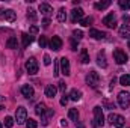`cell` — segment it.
<instances>
[{
    "instance_id": "6da1fadb",
    "label": "cell",
    "mask_w": 130,
    "mask_h": 128,
    "mask_svg": "<svg viewBox=\"0 0 130 128\" xmlns=\"http://www.w3.org/2000/svg\"><path fill=\"white\" fill-rule=\"evenodd\" d=\"M104 125V116H103V109L100 105L94 107V122H92V127H103Z\"/></svg>"
},
{
    "instance_id": "7a4b0ae2",
    "label": "cell",
    "mask_w": 130,
    "mask_h": 128,
    "mask_svg": "<svg viewBox=\"0 0 130 128\" xmlns=\"http://www.w3.org/2000/svg\"><path fill=\"white\" fill-rule=\"evenodd\" d=\"M107 119H109V124L110 125H113V127H117V128H123L124 124H126V119L121 115H117V113H110Z\"/></svg>"
},
{
    "instance_id": "3957f363",
    "label": "cell",
    "mask_w": 130,
    "mask_h": 128,
    "mask_svg": "<svg viewBox=\"0 0 130 128\" xmlns=\"http://www.w3.org/2000/svg\"><path fill=\"white\" fill-rule=\"evenodd\" d=\"M15 121H17L18 125H23V124H26V121H27V110H26L23 105H20V107L17 109V112H15Z\"/></svg>"
},
{
    "instance_id": "277c9868",
    "label": "cell",
    "mask_w": 130,
    "mask_h": 128,
    "mask_svg": "<svg viewBox=\"0 0 130 128\" xmlns=\"http://www.w3.org/2000/svg\"><path fill=\"white\" fill-rule=\"evenodd\" d=\"M86 83L91 86V88H98V84H100V75H98V72L95 71H89L88 72V75H86Z\"/></svg>"
},
{
    "instance_id": "5b68a950",
    "label": "cell",
    "mask_w": 130,
    "mask_h": 128,
    "mask_svg": "<svg viewBox=\"0 0 130 128\" xmlns=\"http://www.w3.org/2000/svg\"><path fill=\"white\" fill-rule=\"evenodd\" d=\"M15 18H17V15L12 9H0V20L12 23V21H15Z\"/></svg>"
},
{
    "instance_id": "8992f818",
    "label": "cell",
    "mask_w": 130,
    "mask_h": 128,
    "mask_svg": "<svg viewBox=\"0 0 130 128\" xmlns=\"http://www.w3.org/2000/svg\"><path fill=\"white\" fill-rule=\"evenodd\" d=\"M118 104L121 109H127L130 105V92H120L118 94Z\"/></svg>"
},
{
    "instance_id": "52a82bcc",
    "label": "cell",
    "mask_w": 130,
    "mask_h": 128,
    "mask_svg": "<svg viewBox=\"0 0 130 128\" xmlns=\"http://www.w3.org/2000/svg\"><path fill=\"white\" fill-rule=\"evenodd\" d=\"M24 66H26V71H27L30 75H33V74H36V72H38V60H36L35 57L27 59Z\"/></svg>"
},
{
    "instance_id": "ba28073f",
    "label": "cell",
    "mask_w": 130,
    "mask_h": 128,
    "mask_svg": "<svg viewBox=\"0 0 130 128\" xmlns=\"http://www.w3.org/2000/svg\"><path fill=\"white\" fill-rule=\"evenodd\" d=\"M113 59H115V62H117L118 65H123V63H126V62L129 60L127 54H126L123 50H120V48H117V50L113 51Z\"/></svg>"
},
{
    "instance_id": "9c48e42d",
    "label": "cell",
    "mask_w": 130,
    "mask_h": 128,
    "mask_svg": "<svg viewBox=\"0 0 130 128\" xmlns=\"http://www.w3.org/2000/svg\"><path fill=\"white\" fill-rule=\"evenodd\" d=\"M103 24H106V26L110 27V29H115V27H117V17H115V14H113V12L107 14V15L103 18Z\"/></svg>"
},
{
    "instance_id": "30bf717a",
    "label": "cell",
    "mask_w": 130,
    "mask_h": 128,
    "mask_svg": "<svg viewBox=\"0 0 130 128\" xmlns=\"http://www.w3.org/2000/svg\"><path fill=\"white\" fill-rule=\"evenodd\" d=\"M59 65H61V69H62V74H64V75H70V74H71L70 60H68L67 57H61V59H59Z\"/></svg>"
},
{
    "instance_id": "8fae6325",
    "label": "cell",
    "mask_w": 130,
    "mask_h": 128,
    "mask_svg": "<svg viewBox=\"0 0 130 128\" xmlns=\"http://www.w3.org/2000/svg\"><path fill=\"white\" fill-rule=\"evenodd\" d=\"M83 18V9L82 8H74L71 11V21L76 23V21H80Z\"/></svg>"
},
{
    "instance_id": "7c38bea8",
    "label": "cell",
    "mask_w": 130,
    "mask_h": 128,
    "mask_svg": "<svg viewBox=\"0 0 130 128\" xmlns=\"http://www.w3.org/2000/svg\"><path fill=\"white\" fill-rule=\"evenodd\" d=\"M39 12L44 15V17H50L53 14V8L48 5V3H41L39 5Z\"/></svg>"
},
{
    "instance_id": "4fadbf2b",
    "label": "cell",
    "mask_w": 130,
    "mask_h": 128,
    "mask_svg": "<svg viewBox=\"0 0 130 128\" xmlns=\"http://www.w3.org/2000/svg\"><path fill=\"white\" fill-rule=\"evenodd\" d=\"M50 47L55 50V51H59L62 48V39L59 36H53L52 41H50Z\"/></svg>"
},
{
    "instance_id": "5bb4252c",
    "label": "cell",
    "mask_w": 130,
    "mask_h": 128,
    "mask_svg": "<svg viewBox=\"0 0 130 128\" xmlns=\"http://www.w3.org/2000/svg\"><path fill=\"white\" fill-rule=\"evenodd\" d=\"M21 94H23L24 98L30 99V98H33V88L30 84H24V86L21 88Z\"/></svg>"
},
{
    "instance_id": "9a60e30c",
    "label": "cell",
    "mask_w": 130,
    "mask_h": 128,
    "mask_svg": "<svg viewBox=\"0 0 130 128\" xmlns=\"http://www.w3.org/2000/svg\"><path fill=\"white\" fill-rule=\"evenodd\" d=\"M89 36H91V38H94V39H104L107 35H106L104 32L97 30V29H91V30H89Z\"/></svg>"
},
{
    "instance_id": "2e32d148",
    "label": "cell",
    "mask_w": 130,
    "mask_h": 128,
    "mask_svg": "<svg viewBox=\"0 0 130 128\" xmlns=\"http://www.w3.org/2000/svg\"><path fill=\"white\" fill-rule=\"evenodd\" d=\"M56 92H58V89H56L55 84H48L45 88V96H48V98H55L56 96Z\"/></svg>"
},
{
    "instance_id": "e0dca14e",
    "label": "cell",
    "mask_w": 130,
    "mask_h": 128,
    "mask_svg": "<svg viewBox=\"0 0 130 128\" xmlns=\"http://www.w3.org/2000/svg\"><path fill=\"white\" fill-rule=\"evenodd\" d=\"M97 63H98V66H101V68H106V66H107L106 57H104V51H100L97 54Z\"/></svg>"
},
{
    "instance_id": "ac0fdd59",
    "label": "cell",
    "mask_w": 130,
    "mask_h": 128,
    "mask_svg": "<svg viewBox=\"0 0 130 128\" xmlns=\"http://www.w3.org/2000/svg\"><path fill=\"white\" fill-rule=\"evenodd\" d=\"M110 0H104V2H97L94 6H95V9H98V11H103V9H106V8H109L110 6Z\"/></svg>"
},
{
    "instance_id": "d6986e66",
    "label": "cell",
    "mask_w": 130,
    "mask_h": 128,
    "mask_svg": "<svg viewBox=\"0 0 130 128\" xmlns=\"http://www.w3.org/2000/svg\"><path fill=\"white\" fill-rule=\"evenodd\" d=\"M53 116V110L52 109H48V110H45V113L41 116V119H42V125H47L48 124V119Z\"/></svg>"
},
{
    "instance_id": "ffe728a7",
    "label": "cell",
    "mask_w": 130,
    "mask_h": 128,
    "mask_svg": "<svg viewBox=\"0 0 130 128\" xmlns=\"http://www.w3.org/2000/svg\"><path fill=\"white\" fill-rule=\"evenodd\" d=\"M17 45H18V41H17V38H14V36H11V38L8 39V42H6V48H11V50L17 48Z\"/></svg>"
},
{
    "instance_id": "44dd1931",
    "label": "cell",
    "mask_w": 130,
    "mask_h": 128,
    "mask_svg": "<svg viewBox=\"0 0 130 128\" xmlns=\"http://www.w3.org/2000/svg\"><path fill=\"white\" fill-rule=\"evenodd\" d=\"M80 60H82V63H89V54H88L86 48H82V51H80Z\"/></svg>"
},
{
    "instance_id": "7402d4cb",
    "label": "cell",
    "mask_w": 130,
    "mask_h": 128,
    "mask_svg": "<svg viewBox=\"0 0 130 128\" xmlns=\"http://www.w3.org/2000/svg\"><path fill=\"white\" fill-rule=\"evenodd\" d=\"M45 104L44 102H39V104H36V107H35V113L36 115H39V116H42L44 113H45Z\"/></svg>"
},
{
    "instance_id": "603a6c76",
    "label": "cell",
    "mask_w": 130,
    "mask_h": 128,
    "mask_svg": "<svg viewBox=\"0 0 130 128\" xmlns=\"http://www.w3.org/2000/svg\"><path fill=\"white\" fill-rule=\"evenodd\" d=\"M21 39H23V47H24V48H26L27 45H30V42L33 41V38L30 35H27V33H23V35H21Z\"/></svg>"
},
{
    "instance_id": "cb8c5ba5",
    "label": "cell",
    "mask_w": 130,
    "mask_h": 128,
    "mask_svg": "<svg viewBox=\"0 0 130 128\" xmlns=\"http://www.w3.org/2000/svg\"><path fill=\"white\" fill-rule=\"evenodd\" d=\"M68 118L71 119V121H79V112H77V109H70V112H68Z\"/></svg>"
},
{
    "instance_id": "d4e9b609",
    "label": "cell",
    "mask_w": 130,
    "mask_h": 128,
    "mask_svg": "<svg viewBox=\"0 0 130 128\" xmlns=\"http://www.w3.org/2000/svg\"><path fill=\"white\" fill-rule=\"evenodd\" d=\"M127 35H130V26L129 24H123L121 29H120V36L121 38H126Z\"/></svg>"
},
{
    "instance_id": "484cf974",
    "label": "cell",
    "mask_w": 130,
    "mask_h": 128,
    "mask_svg": "<svg viewBox=\"0 0 130 128\" xmlns=\"http://www.w3.org/2000/svg\"><path fill=\"white\" fill-rule=\"evenodd\" d=\"M70 98H71L73 101H79V99L82 98V92H80V91H77V89H73V91H71V94H70Z\"/></svg>"
},
{
    "instance_id": "4316f807",
    "label": "cell",
    "mask_w": 130,
    "mask_h": 128,
    "mask_svg": "<svg viewBox=\"0 0 130 128\" xmlns=\"http://www.w3.org/2000/svg\"><path fill=\"white\" fill-rule=\"evenodd\" d=\"M120 84L121 86H130V75H127V74L121 75L120 77Z\"/></svg>"
},
{
    "instance_id": "83f0119b",
    "label": "cell",
    "mask_w": 130,
    "mask_h": 128,
    "mask_svg": "<svg viewBox=\"0 0 130 128\" xmlns=\"http://www.w3.org/2000/svg\"><path fill=\"white\" fill-rule=\"evenodd\" d=\"M65 20H67V12H65V8H61V9H59V12H58V21L64 23Z\"/></svg>"
},
{
    "instance_id": "f1b7e54d",
    "label": "cell",
    "mask_w": 130,
    "mask_h": 128,
    "mask_svg": "<svg viewBox=\"0 0 130 128\" xmlns=\"http://www.w3.org/2000/svg\"><path fill=\"white\" fill-rule=\"evenodd\" d=\"M91 23H92V17H85V18L80 20V24H82L83 27H89Z\"/></svg>"
},
{
    "instance_id": "f546056e",
    "label": "cell",
    "mask_w": 130,
    "mask_h": 128,
    "mask_svg": "<svg viewBox=\"0 0 130 128\" xmlns=\"http://www.w3.org/2000/svg\"><path fill=\"white\" fill-rule=\"evenodd\" d=\"M118 5H120V8H121V9H126V11L130 8V2H129V0H120V2H118Z\"/></svg>"
},
{
    "instance_id": "4dcf8cb0",
    "label": "cell",
    "mask_w": 130,
    "mask_h": 128,
    "mask_svg": "<svg viewBox=\"0 0 130 128\" xmlns=\"http://www.w3.org/2000/svg\"><path fill=\"white\" fill-rule=\"evenodd\" d=\"M26 127L27 128H36L38 127V122H36L35 119H27V121H26Z\"/></svg>"
},
{
    "instance_id": "1f68e13d",
    "label": "cell",
    "mask_w": 130,
    "mask_h": 128,
    "mask_svg": "<svg viewBox=\"0 0 130 128\" xmlns=\"http://www.w3.org/2000/svg\"><path fill=\"white\" fill-rule=\"evenodd\" d=\"M73 38H74L76 41H80V39L83 38V32H82V30H74V32H73Z\"/></svg>"
},
{
    "instance_id": "d6a6232c",
    "label": "cell",
    "mask_w": 130,
    "mask_h": 128,
    "mask_svg": "<svg viewBox=\"0 0 130 128\" xmlns=\"http://www.w3.org/2000/svg\"><path fill=\"white\" fill-rule=\"evenodd\" d=\"M12 125H14V119H12L11 116H6V118H5V127L11 128Z\"/></svg>"
},
{
    "instance_id": "836d02e7",
    "label": "cell",
    "mask_w": 130,
    "mask_h": 128,
    "mask_svg": "<svg viewBox=\"0 0 130 128\" xmlns=\"http://www.w3.org/2000/svg\"><path fill=\"white\" fill-rule=\"evenodd\" d=\"M27 18H30L32 21L36 20V14H35V11H33V9H29V11H27Z\"/></svg>"
},
{
    "instance_id": "e575fe53",
    "label": "cell",
    "mask_w": 130,
    "mask_h": 128,
    "mask_svg": "<svg viewBox=\"0 0 130 128\" xmlns=\"http://www.w3.org/2000/svg\"><path fill=\"white\" fill-rule=\"evenodd\" d=\"M55 77H58V74H59V59H56L55 60Z\"/></svg>"
},
{
    "instance_id": "d590c367",
    "label": "cell",
    "mask_w": 130,
    "mask_h": 128,
    "mask_svg": "<svg viewBox=\"0 0 130 128\" xmlns=\"http://www.w3.org/2000/svg\"><path fill=\"white\" fill-rule=\"evenodd\" d=\"M45 45H47V39H45L44 36H41V38H39V47H41V48H44Z\"/></svg>"
},
{
    "instance_id": "8d00e7d4",
    "label": "cell",
    "mask_w": 130,
    "mask_h": 128,
    "mask_svg": "<svg viewBox=\"0 0 130 128\" xmlns=\"http://www.w3.org/2000/svg\"><path fill=\"white\" fill-rule=\"evenodd\" d=\"M65 89H67V84H65V81H59V91L65 94Z\"/></svg>"
},
{
    "instance_id": "74e56055",
    "label": "cell",
    "mask_w": 130,
    "mask_h": 128,
    "mask_svg": "<svg viewBox=\"0 0 130 128\" xmlns=\"http://www.w3.org/2000/svg\"><path fill=\"white\" fill-rule=\"evenodd\" d=\"M50 63H52V59H50V56H48V54H44V65H47V66H48Z\"/></svg>"
},
{
    "instance_id": "f35d334b",
    "label": "cell",
    "mask_w": 130,
    "mask_h": 128,
    "mask_svg": "<svg viewBox=\"0 0 130 128\" xmlns=\"http://www.w3.org/2000/svg\"><path fill=\"white\" fill-rule=\"evenodd\" d=\"M71 50H77V41L74 39V38H71Z\"/></svg>"
},
{
    "instance_id": "ab89813d",
    "label": "cell",
    "mask_w": 130,
    "mask_h": 128,
    "mask_svg": "<svg viewBox=\"0 0 130 128\" xmlns=\"http://www.w3.org/2000/svg\"><path fill=\"white\" fill-rule=\"evenodd\" d=\"M67 102H68V96L65 95H62V98H61V105H67Z\"/></svg>"
},
{
    "instance_id": "60d3db41",
    "label": "cell",
    "mask_w": 130,
    "mask_h": 128,
    "mask_svg": "<svg viewBox=\"0 0 130 128\" xmlns=\"http://www.w3.org/2000/svg\"><path fill=\"white\" fill-rule=\"evenodd\" d=\"M38 30H39V29H38V26H32V27H30V35H36Z\"/></svg>"
},
{
    "instance_id": "b9f144b4",
    "label": "cell",
    "mask_w": 130,
    "mask_h": 128,
    "mask_svg": "<svg viewBox=\"0 0 130 128\" xmlns=\"http://www.w3.org/2000/svg\"><path fill=\"white\" fill-rule=\"evenodd\" d=\"M42 26H44V27H48V26H50V20H48V18H45V20L42 21Z\"/></svg>"
},
{
    "instance_id": "7bdbcfd3",
    "label": "cell",
    "mask_w": 130,
    "mask_h": 128,
    "mask_svg": "<svg viewBox=\"0 0 130 128\" xmlns=\"http://www.w3.org/2000/svg\"><path fill=\"white\" fill-rule=\"evenodd\" d=\"M104 105H106V107H107L109 110H110V109H115V105H112V104H110L109 101H104Z\"/></svg>"
},
{
    "instance_id": "ee69618b",
    "label": "cell",
    "mask_w": 130,
    "mask_h": 128,
    "mask_svg": "<svg viewBox=\"0 0 130 128\" xmlns=\"http://www.w3.org/2000/svg\"><path fill=\"white\" fill-rule=\"evenodd\" d=\"M123 21H124L126 24H127V23H129V21H130V17H129V15H127V14H126V15L123 17Z\"/></svg>"
},
{
    "instance_id": "f6af8a7d",
    "label": "cell",
    "mask_w": 130,
    "mask_h": 128,
    "mask_svg": "<svg viewBox=\"0 0 130 128\" xmlns=\"http://www.w3.org/2000/svg\"><path fill=\"white\" fill-rule=\"evenodd\" d=\"M61 125H62V127H67L68 124H67V121H65V119H61Z\"/></svg>"
},
{
    "instance_id": "bcb514c9",
    "label": "cell",
    "mask_w": 130,
    "mask_h": 128,
    "mask_svg": "<svg viewBox=\"0 0 130 128\" xmlns=\"http://www.w3.org/2000/svg\"><path fill=\"white\" fill-rule=\"evenodd\" d=\"M115 83H117V78H112V81H110V88H113Z\"/></svg>"
},
{
    "instance_id": "7dc6e473",
    "label": "cell",
    "mask_w": 130,
    "mask_h": 128,
    "mask_svg": "<svg viewBox=\"0 0 130 128\" xmlns=\"http://www.w3.org/2000/svg\"><path fill=\"white\" fill-rule=\"evenodd\" d=\"M3 101H5V98H3V96L0 95V104H2V102H3Z\"/></svg>"
},
{
    "instance_id": "c3c4849f",
    "label": "cell",
    "mask_w": 130,
    "mask_h": 128,
    "mask_svg": "<svg viewBox=\"0 0 130 128\" xmlns=\"http://www.w3.org/2000/svg\"><path fill=\"white\" fill-rule=\"evenodd\" d=\"M127 45H129V48H130V36H129V42H127Z\"/></svg>"
},
{
    "instance_id": "681fc988",
    "label": "cell",
    "mask_w": 130,
    "mask_h": 128,
    "mask_svg": "<svg viewBox=\"0 0 130 128\" xmlns=\"http://www.w3.org/2000/svg\"><path fill=\"white\" fill-rule=\"evenodd\" d=\"M2 109H3V105H2V104H0V110H2Z\"/></svg>"
},
{
    "instance_id": "f907efd6",
    "label": "cell",
    "mask_w": 130,
    "mask_h": 128,
    "mask_svg": "<svg viewBox=\"0 0 130 128\" xmlns=\"http://www.w3.org/2000/svg\"><path fill=\"white\" fill-rule=\"evenodd\" d=\"M0 128H2V124H0Z\"/></svg>"
}]
</instances>
